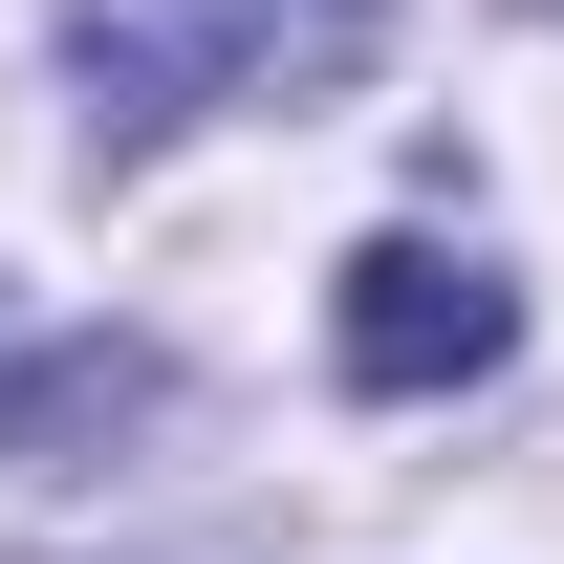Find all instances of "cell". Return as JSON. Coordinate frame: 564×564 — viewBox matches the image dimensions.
Wrapping results in <instances>:
<instances>
[{"instance_id":"cell-2","label":"cell","mask_w":564,"mask_h":564,"mask_svg":"<svg viewBox=\"0 0 564 564\" xmlns=\"http://www.w3.org/2000/svg\"><path fill=\"white\" fill-rule=\"evenodd\" d=\"M326 348H348V391H478V369L521 348V304H499L456 239H369L348 304H326Z\"/></svg>"},{"instance_id":"cell-1","label":"cell","mask_w":564,"mask_h":564,"mask_svg":"<svg viewBox=\"0 0 564 564\" xmlns=\"http://www.w3.org/2000/svg\"><path fill=\"white\" fill-rule=\"evenodd\" d=\"M369 22L348 0H66V66H87V131L152 152V131H196L217 87H282V66H348Z\"/></svg>"}]
</instances>
